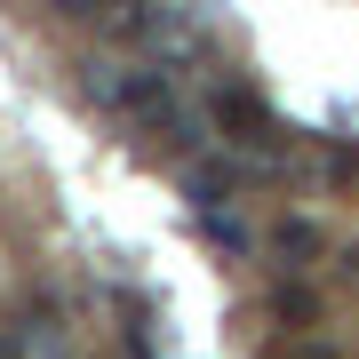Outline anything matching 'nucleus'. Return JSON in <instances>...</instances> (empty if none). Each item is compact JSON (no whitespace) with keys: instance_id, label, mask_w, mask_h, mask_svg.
Segmentation results:
<instances>
[{"instance_id":"f257e3e1","label":"nucleus","mask_w":359,"mask_h":359,"mask_svg":"<svg viewBox=\"0 0 359 359\" xmlns=\"http://www.w3.org/2000/svg\"><path fill=\"white\" fill-rule=\"evenodd\" d=\"M216 128L240 136V144H271V112L256 88H216Z\"/></svg>"},{"instance_id":"f03ea898","label":"nucleus","mask_w":359,"mask_h":359,"mask_svg":"<svg viewBox=\"0 0 359 359\" xmlns=\"http://www.w3.org/2000/svg\"><path fill=\"white\" fill-rule=\"evenodd\" d=\"M200 231H208V240H224V248H248V231L231 224V216H216V208H208V216H200Z\"/></svg>"},{"instance_id":"7ed1b4c3","label":"nucleus","mask_w":359,"mask_h":359,"mask_svg":"<svg viewBox=\"0 0 359 359\" xmlns=\"http://www.w3.org/2000/svg\"><path fill=\"white\" fill-rule=\"evenodd\" d=\"M280 248H295V256H311V248H320V231H311V224H287V231H280Z\"/></svg>"},{"instance_id":"20e7f679","label":"nucleus","mask_w":359,"mask_h":359,"mask_svg":"<svg viewBox=\"0 0 359 359\" xmlns=\"http://www.w3.org/2000/svg\"><path fill=\"white\" fill-rule=\"evenodd\" d=\"M65 16H112V0H56Z\"/></svg>"},{"instance_id":"39448f33","label":"nucleus","mask_w":359,"mask_h":359,"mask_svg":"<svg viewBox=\"0 0 359 359\" xmlns=\"http://www.w3.org/2000/svg\"><path fill=\"white\" fill-rule=\"evenodd\" d=\"M287 359H335L327 344H287Z\"/></svg>"},{"instance_id":"423d86ee","label":"nucleus","mask_w":359,"mask_h":359,"mask_svg":"<svg viewBox=\"0 0 359 359\" xmlns=\"http://www.w3.org/2000/svg\"><path fill=\"white\" fill-rule=\"evenodd\" d=\"M0 359H16V344H0Z\"/></svg>"}]
</instances>
